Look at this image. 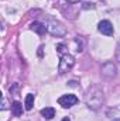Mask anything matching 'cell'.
Returning a JSON list of instances; mask_svg holds the SVG:
<instances>
[{
	"instance_id": "obj_1",
	"label": "cell",
	"mask_w": 120,
	"mask_h": 121,
	"mask_svg": "<svg viewBox=\"0 0 120 121\" xmlns=\"http://www.w3.org/2000/svg\"><path fill=\"white\" fill-rule=\"evenodd\" d=\"M103 91L97 86H92L85 93V103L90 110H99L103 104Z\"/></svg>"
},
{
	"instance_id": "obj_2",
	"label": "cell",
	"mask_w": 120,
	"mask_h": 121,
	"mask_svg": "<svg viewBox=\"0 0 120 121\" xmlns=\"http://www.w3.org/2000/svg\"><path fill=\"white\" fill-rule=\"evenodd\" d=\"M75 65V58L71 55V54H64L61 55L60 59V65H58V73L60 75H64L66 72H69Z\"/></svg>"
},
{
	"instance_id": "obj_3",
	"label": "cell",
	"mask_w": 120,
	"mask_h": 121,
	"mask_svg": "<svg viewBox=\"0 0 120 121\" xmlns=\"http://www.w3.org/2000/svg\"><path fill=\"white\" fill-rule=\"evenodd\" d=\"M47 31L54 35V37H64L66 34V28L64 27V24H61L57 20H48L47 23Z\"/></svg>"
},
{
	"instance_id": "obj_4",
	"label": "cell",
	"mask_w": 120,
	"mask_h": 121,
	"mask_svg": "<svg viewBox=\"0 0 120 121\" xmlns=\"http://www.w3.org/2000/svg\"><path fill=\"white\" fill-rule=\"evenodd\" d=\"M100 73L106 79H113L117 75V68L113 62H106V63H103V66L100 69Z\"/></svg>"
},
{
	"instance_id": "obj_5",
	"label": "cell",
	"mask_w": 120,
	"mask_h": 121,
	"mask_svg": "<svg viewBox=\"0 0 120 121\" xmlns=\"http://www.w3.org/2000/svg\"><path fill=\"white\" fill-rule=\"evenodd\" d=\"M78 103V97L75 94H64L58 99V104L62 106L64 108H69Z\"/></svg>"
},
{
	"instance_id": "obj_6",
	"label": "cell",
	"mask_w": 120,
	"mask_h": 121,
	"mask_svg": "<svg viewBox=\"0 0 120 121\" xmlns=\"http://www.w3.org/2000/svg\"><path fill=\"white\" fill-rule=\"evenodd\" d=\"M97 30L100 34L103 35H107V37H112L115 34V30H113V24L109 21V20H102L99 24H97Z\"/></svg>"
},
{
	"instance_id": "obj_7",
	"label": "cell",
	"mask_w": 120,
	"mask_h": 121,
	"mask_svg": "<svg viewBox=\"0 0 120 121\" xmlns=\"http://www.w3.org/2000/svg\"><path fill=\"white\" fill-rule=\"evenodd\" d=\"M30 28L34 31V32H37L38 35H42V34H45V31H47V27H45L42 23H38V21H34L30 26Z\"/></svg>"
},
{
	"instance_id": "obj_8",
	"label": "cell",
	"mask_w": 120,
	"mask_h": 121,
	"mask_svg": "<svg viewBox=\"0 0 120 121\" xmlns=\"http://www.w3.org/2000/svg\"><path fill=\"white\" fill-rule=\"evenodd\" d=\"M11 113H13L14 117H20L23 114V106H21L20 101H13V104H11Z\"/></svg>"
},
{
	"instance_id": "obj_9",
	"label": "cell",
	"mask_w": 120,
	"mask_h": 121,
	"mask_svg": "<svg viewBox=\"0 0 120 121\" xmlns=\"http://www.w3.org/2000/svg\"><path fill=\"white\" fill-rule=\"evenodd\" d=\"M41 116L45 118V120H51L55 117V108L54 107H45L41 110Z\"/></svg>"
},
{
	"instance_id": "obj_10",
	"label": "cell",
	"mask_w": 120,
	"mask_h": 121,
	"mask_svg": "<svg viewBox=\"0 0 120 121\" xmlns=\"http://www.w3.org/2000/svg\"><path fill=\"white\" fill-rule=\"evenodd\" d=\"M34 99H35V96H34V94H31V93L26 96L24 107H26V110H27V111H30L31 108H32V106H34Z\"/></svg>"
},
{
	"instance_id": "obj_11",
	"label": "cell",
	"mask_w": 120,
	"mask_h": 121,
	"mask_svg": "<svg viewBox=\"0 0 120 121\" xmlns=\"http://www.w3.org/2000/svg\"><path fill=\"white\" fill-rule=\"evenodd\" d=\"M75 44H76V51L78 52H82L83 51V47H85V42H83L82 37H76L75 38Z\"/></svg>"
},
{
	"instance_id": "obj_12",
	"label": "cell",
	"mask_w": 120,
	"mask_h": 121,
	"mask_svg": "<svg viewBox=\"0 0 120 121\" xmlns=\"http://www.w3.org/2000/svg\"><path fill=\"white\" fill-rule=\"evenodd\" d=\"M1 110H6V108H9V103H7V99L3 96L1 97V107H0Z\"/></svg>"
},
{
	"instance_id": "obj_13",
	"label": "cell",
	"mask_w": 120,
	"mask_h": 121,
	"mask_svg": "<svg viewBox=\"0 0 120 121\" xmlns=\"http://www.w3.org/2000/svg\"><path fill=\"white\" fill-rule=\"evenodd\" d=\"M64 49H65V45H64V44H58V45H57V52H58V54H62ZM62 55H64V54H62Z\"/></svg>"
},
{
	"instance_id": "obj_14",
	"label": "cell",
	"mask_w": 120,
	"mask_h": 121,
	"mask_svg": "<svg viewBox=\"0 0 120 121\" xmlns=\"http://www.w3.org/2000/svg\"><path fill=\"white\" fill-rule=\"evenodd\" d=\"M82 9H85V10H88V9H95V4H92V3H83V4H82Z\"/></svg>"
},
{
	"instance_id": "obj_15",
	"label": "cell",
	"mask_w": 120,
	"mask_h": 121,
	"mask_svg": "<svg viewBox=\"0 0 120 121\" xmlns=\"http://www.w3.org/2000/svg\"><path fill=\"white\" fill-rule=\"evenodd\" d=\"M116 59H117V62L120 63V45L117 47V51H116Z\"/></svg>"
},
{
	"instance_id": "obj_16",
	"label": "cell",
	"mask_w": 120,
	"mask_h": 121,
	"mask_svg": "<svg viewBox=\"0 0 120 121\" xmlns=\"http://www.w3.org/2000/svg\"><path fill=\"white\" fill-rule=\"evenodd\" d=\"M62 121H71V120H69L68 117H65V118H62Z\"/></svg>"
},
{
	"instance_id": "obj_17",
	"label": "cell",
	"mask_w": 120,
	"mask_h": 121,
	"mask_svg": "<svg viewBox=\"0 0 120 121\" xmlns=\"http://www.w3.org/2000/svg\"><path fill=\"white\" fill-rule=\"evenodd\" d=\"M69 1H72V3H78V1H81V0H69Z\"/></svg>"
},
{
	"instance_id": "obj_18",
	"label": "cell",
	"mask_w": 120,
	"mask_h": 121,
	"mask_svg": "<svg viewBox=\"0 0 120 121\" xmlns=\"http://www.w3.org/2000/svg\"><path fill=\"white\" fill-rule=\"evenodd\" d=\"M113 121H120V118H115V120H113Z\"/></svg>"
}]
</instances>
